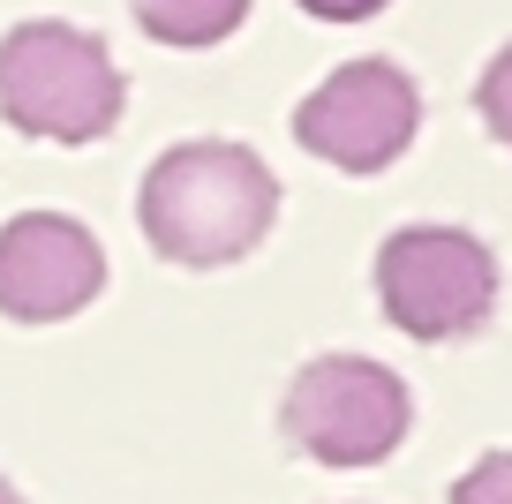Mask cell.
<instances>
[{"label":"cell","mask_w":512,"mask_h":504,"mask_svg":"<svg viewBox=\"0 0 512 504\" xmlns=\"http://www.w3.org/2000/svg\"><path fill=\"white\" fill-rule=\"evenodd\" d=\"M144 241L181 271H219L241 264L279 219V174L249 143L196 136L151 158L144 189H136Z\"/></svg>","instance_id":"1"},{"label":"cell","mask_w":512,"mask_h":504,"mask_svg":"<svg viewBox=\"0 0 512 504\" xmlns=\"http://www.w3.org/2000/svg\"><path fill=\"white\" fill-rule=\"evenodd\" d=\"M121 106H128V83H121V68H113L98 31L38 16V23H16L0 38V113L23 136L98 143L121 128Z\"/></svg>","instance_id":"2"},{"label":"cell","mask_w":512,"mask_h":504,"mask_svg":"<svg viewBox=\"0 0 512 504\" xmlns=\"http://www.w3.org/2000/svg\"><path fill=\"white\" fill-rule=\"evenodd\" d=\"M377 309L422 339V347H445L467 331L490 324L497 309V256L482 234L467 226H400L384 234L377 249Z\"/></svg>","instance_id":"3"},{"label":"cell","mask_w":512,"mask_h":504,"mask_svg":"<svg viewBox=\"0 0 512 504\" xmlns=\"http://www.w3.org/2000/svg\"><path fill=\"white\" fill-rule=\"evenodd\" d=\"M415 422V399L384 362L362 354H317V362L294 369L279 429H287L294 452H309L317 467H377L407 444Z\"/></svg>","instance_id":"4"},{"label":"cell","mask_w":512,"mask_h":504,"mask_svg":"<svg viewBox=\"0 0 512 504\" xmlns=\"http://www.w3.org/2000/svg\"><path fill=\"white\" fill-rule=\"evenodd\" d=\"M422 128V91L400 61H347L294 106V143L332 174H384Z\"/></svg>","instance_id":"5"},{"label":"cell","mask_w":512,"mask_h":504,"mask_svg":"<svg viewBox=\"0 0 512 504\" xmlns=\"http://www.w3.org/2000/svg\"><path fill=\"white\" fill-rule=\"evenodd\" d=\"M106 286V249L68 211H23L0 226V316L16 324H61L91 309Z\"/></svg>","instance_id":"6"},{"label":"cell","mask_w":512,"mask_h":504,"mask_svg":"<svg viewBox=\"0 0 512 504\" xmlns=\"http://www.w3.org/2000/svg\"><path fill=\"white\" fill-rule=\"evenodd\" d=\"M159 46H219L249 23V0H128Z\"/></svg>","instance_id":"7"},{"label":"cell","mask_w":512,"mask_h":504,"mask_svg":"<svg viewBox=\"0 0 512 504\" xmlns=\"http://www.w3.org/2000/svg\"><path fill=\"white\" fill-rule=\"evenodd\" d=\"M475 113H482V128H490V136L512 151V46H497V61L482 68V83H475Z\"/></svg>","instance_id":"8"},{"label":"cell","mask_w":512,"mask_h":504,"mask_svg":"<svg viewBox=\"0 0 512 504\" xmlns=\"http://www.w3.org/2000/svg\"><path fill=\"white\" fill-rule=\"evenodd\" d=\"M452 504H512V452H482L452 482Z\"/></svg>","instance_id":"9"},{"label":"cell","mask_w":512,"mask_h":504,"mask_svg":"<svg viewBox=\"0 0 512 504\" xmlns=\"http://www.w3.org/2000/svg\"><path fill=\"white\" fill-rule=\"evenodd\" d=\"M317 23H369L377 8H392V0H302Z\"/></svg>","instance_id":"10"},{"label":"cell","mask_w":512,"mask_h":504,"mask_svg":"<svg viewBox=\"0 0 512 504\" xmlns=\"http://www.w3.org/2000/svg\"><path fill=\"white\" fill-rule=\"evenodd\" d=\"M0 504H23V497H16V489H8V474H0Z\"/></svg>","instance_id":"11"}]
</instances>
